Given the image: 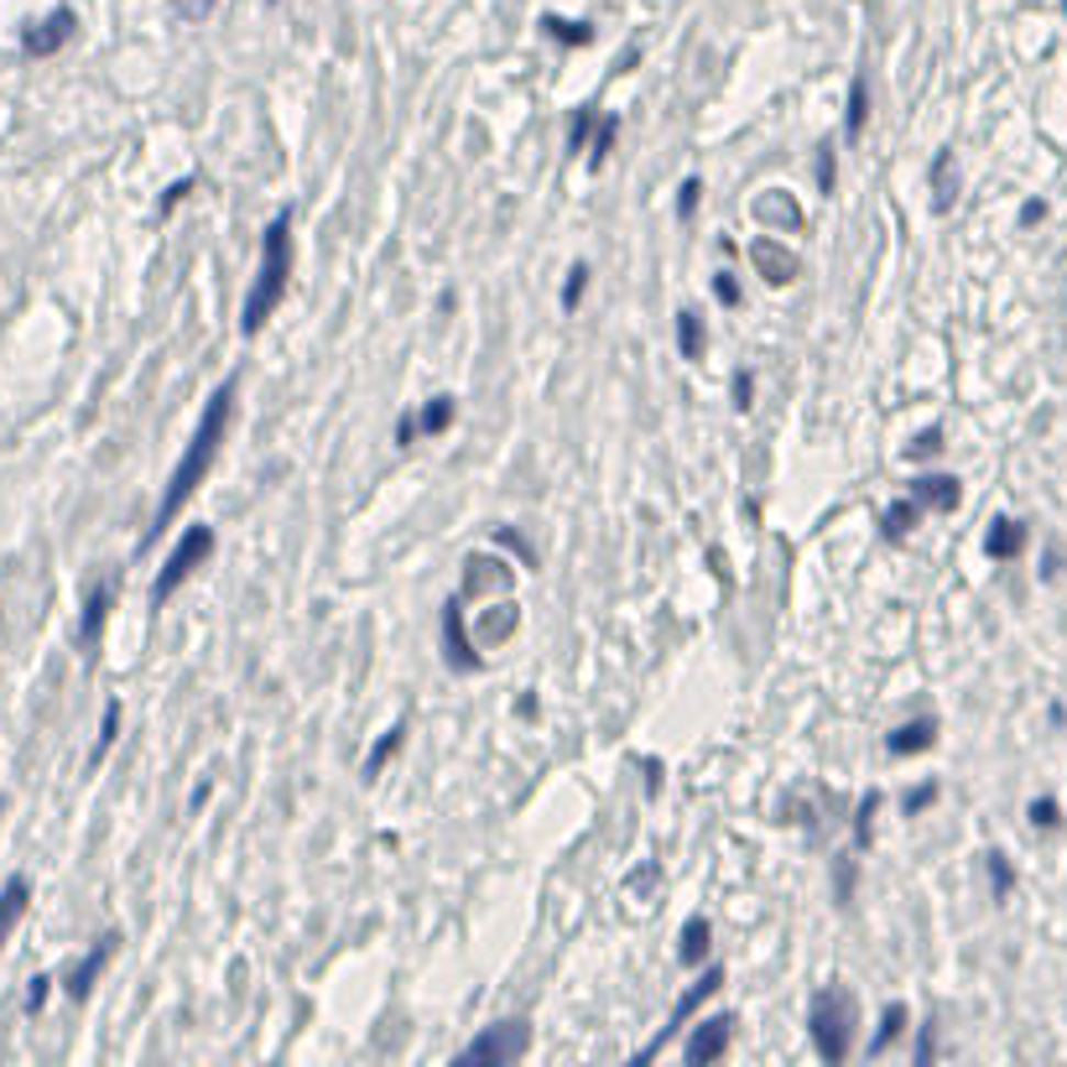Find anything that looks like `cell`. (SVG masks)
Segmentation results:
<instances>
[{
	"mask_svg": "<svg viewBox=\"0 0 1067 1067\" xmlns=\"http://www.w3.org/2000/svg\"><path fill=\"white\" fill-rule=\"evenodd\" d=\"M235 396H240V376H230L219 386L209 401H203V416H198V433L188 437V448H182L178 469L167 479V490H162V505L152 515V532H146V547L162 536V526H173L182 515V505L193 500V490L203 485V475L214 469L219 448H224V437H230V422H235Z\"/></svg>",
	"mask_w": 1067,
	"mask_h": 1067,
	"instance_id": "cell-1",
	"label": "cell"
},
{
	"mask_svg": "<svg viewBox=\"0 0 1067 1067\" xmlns=\"http://www.w3.org/2000/svg\"><path fill=\"white\" fill-rule=\"evenodd\" d=\"M287 277H292V214H277L260 235V271L245 292V308H240V334L251 338L266 329V318L281 308L287 297Z\"/></svg>",
	"mask_w": 1067,
	"mask_h": 1067,
	"instance_id": "cell-2",
	"label": "cell"
},
{
	"mask_svg": "<svg viewBox=\"0 0 1067 1067\" xmlns=\"http://www.w3.org/2000/svg\"><path fill=\"white\" fill-rule=\"evenodd\" d=\"M808 1026H812V1047L829 1067H838L844 1057L854 1052V1026H859V1005L844 985H829L812 994V1010H808Z\"/></svg>",
	"mask_w": 1067,
	"mask_h": 1067,
	"instance_id": "cell-3",
	"label": "cell"
},
{
	"mask_svg": "<svg viewBox=\"0 0 1067 1067\" xmlns=\"http://www.w3.org/2000/svg\"><path fill=\"white\" fill-rule=\"evenodd\" d=\"M214 542H219L214 526H188V532H182V542L167 553L157 583H152V610H162V604H167V599H173V593H178L182 583H188V578H193L209 557H214Z\"/></svg>",
	"mask_w": 1067,
	"mask_h": 1067,
	"instance_id": "cell-4",
	"label": "cell"
},
{
	"mask_svg": "<svg viewBox=\"0 0 1067 1067\" xmlns=\"http://www.w3.org/2000/svg\"><path fill=\"white\" fill-rule=\"evenodd\" d=\"M532 1052V1026L526 1021H505V1026L479 1031L469 1047L458 1052V1063H485V1067H511Z\"/></svg>",
	"mask_w": 1067,
	"mask_h": 1067,
	"instance_id": "cell-5",
	"label": "cell"
},
{
	"mask_svg": "<svg viewBox=\"0 0 1067 1067\" xmlns=\"http://www.w3.org/2000/svg\"><path fill=\"white\" fill-rule=\"evenodd\" d=\"M74 32H79V16L68 5H58V11H47L42 21L21 26V53L26 58H53V53H63L74 42Z\"/></svg>",
	"mask_w": 1067,
	"mask_h": 1067,
	"instance_id": "cell-6",
	"label": "cell"
},
{
	"mask_svg": "<svg viewBox=\"0 0 1067 1067\" xmlns=\"http://www.w3.org/2000/svg\"><path fill=\"white\" fill-rule=\"evenodd\" d=\"M443 656H448L454 673H479L485 667V656H479V646L469 641V625H464V593H454L443 604Z\"/></svg>",
	"mask_w": 1067,
	"mask_h": 1067,
	"instance_id": "cell-7",
	"label": "cell"
},
{
	"mask_svg": "<svg viewBox=\"0 0 1067 1067\" xmlns=\"http://www.w3.org/2000/svg\"><path fill=\"white\" fill-rule=\"evenodd\" d=\"M719 989H724V969L713 964V969H703V979H698V985H692L688 994H682V1000H677V1005H673V1021L662 1026V1036H656V1042H652V1047H646V1052H641V1057H656V1052L667 1047V1042H673L677 1031L688 1026V1021H692V1015H698V1010L709 1005V1000H713V994H719Z\"/></svg>",
	"mask_w": 1067,
	"mask_h": 1067,
	"instance_id": "cell-8",
	"label": "cell"
},
{
	"mask_svg": "<svg viewBox=\"0 0 1067 1067\" xmlns=\"http://www.w3.org/2000/svg\"><path fill=\"white\" fill-rule=\"evenodd\" d=\"M115 948H120V932H104V937H99L95 948H89V953H84V958H79V964L68 969V979H63V994H68L74 1005H84V1000L95 994L99 974L110 969V958H115Z\"/></svg>",
	"mask_w": 1067,
	"mask_h": 1067,
	"instance_id": "cell-9",
	"label": "cell"
},
{
	"mask_svg": "<svg viewBox=\"0 0 1067 1067\" xmlns=\"http://www.w3.org/2000/svg\"><path fill=\"white\" fill-rule=\"evenodd\" d=\"M454 416H458L454 396H433V401L422 407V416H401V422H396V443H401V448H412L416 437L448 433V427H454Z\"/></svg>",
	"mask_w": 1067,
	"mask_h": 1067,
	"instance_id": "cell-10",
	"label": "cell"
},
{
	"mask_svg": "<svg viewBox=\"0 0 1067 1067\" xmlns=\"http://www.w3.org/2000/svg\"><path fill=\"white\" fill-rule=\"evenodd\" d=\"M734 1042V1015H709V1021H698L688 1036V1063L692 1067H713Z\"/></svg>",
	"mask_w": 1067,
	"mask_h": 1067,
	"instance_id": "cell-11",
	"label": "cell"
},
{
	"mask_svg": "<svg viewBox=\"0 0 1067 1067\" xmlns=\"http://www.w3.org/2000/svg\"><path fill=\"white\" fill-rule=\"evenodd\" d=\"M751 266L766 281H771V287H787V281L802 271V266H797V256H791L787 245H781V240H771V235H766V240H751Z\"/></svg>",
	"mask_w": 1067,
	"mask_h": 1067,
	"instance_id": "cell-12",
	"label": "cell"
},
{
	"mask_svg": "<svg viewBox=\"0 0 1067 1067\" xmlns=\"http://www.w3.org/2000/svg\"><path fill=\"white\" fill-rule=\"evenodd\" d=\"M110 604H115V583L104 578V583H95L89 599H84V620H79V646H84V652H95V646H99L104 620H110Z\"/></svg>",
	"mask_w": 1067,
	"mask_h": 1067,
	"instance_id": "cell-13",
	"label": "cell"
},
{
	"mask_svg": "<svg viewBox=\"0 0 1067 1067\" xmlns=\"http://www.w3.org/2000/svg\"><path fill=\"white\" fill-rule=\"evenodd\" d=\"M32 907V880L26 875H11L5 886H0V948H5V937L16 932V922L26 916Z\"/></svg>",
	"mask_w": 1067,
	"mask_h": 1067,
	"instance_id": "cell-14",
	"label": "cell"
},
{
	"mask_svg": "<svg viewBox=\"0 0 1067 1067\" xmlns=\"http://www.w3.org/2000/svg\"><path fill=\"white\" fill-rule=\"evenodd\" d=\"M932 745H937V719H911V724L886 734L890 755H922V751H932Z\"/></svg>",
	"mask_w": 1067,
	"mask_h": 1067,
	"instance_id": "cell-15",
	"label": "cell"
},
{
	"mask_svg": "<svg viewBox=\"0 0 1067 1067\" xmlns=\"http://www.w3.org/2000/svg\"><path fill=\"white\" fill-rule=\"evenodd\" d=\"M911 500H922L932 511H953L964 500V490H958L953 475H922V479H911Z\"/></svg>",
	"mask_w": 1067,
	"mask_h": 1067,
	"instance_id": "cell-16",
	"label": "cell"
},
{
	"mask_svg": "<svg viewBox=\"0 0 1067 1067\" xmlns=\"http://www.w3.org/2000/svg\"><path fill=\"white\" fill-rule=\"evenodd\" d=\"M1021 547H1026V526L1010 521V515H1000L985 536V553L994 557V563H1010V557H1021Z\"/></svg>",
	"mask_w": 1067,
	"mask_h": 1067,
	"instance_id": "cell-17",
	"label": "cell"
},
{
	"mask_svg": "<svg viewBox=\"0 0 1067 1067\" xmlns=\"http://www.w3.org/2000/svg\"><path fill=\"white\" fill-rule=\"evenodd\" d=\"M709 922L703 916H688L682 922V937H677V958H682V969H703V958H709Z\"/></svg>",
	"mask_w": 1067,
	"mask_h": 1067,
	"instance_id": "cell-18",
	"label": "cell"
},
{
	"mask_svg": "<svg viewBox=\"0 0 1067 1067\" xmlns=\"http://www.w3.org/2000/svg\"><path fill=\"white\" fill-rule=\"evenodd\" d=\"M755 219L760 224H776V230H802V209L787 193H760L755 198Z\"/></svg>",
	"mask_w": 1067,
	"mask_h": 1067,
	"instance_id": "cell-19",
	"label": "cell"
},
{
	"mask_svg": "<svg viewBox=\"0 0 1067 1067\" xmlns=\"http://www.w3.org/2000/svg\"><path fill=\"white\" fill-rule=\"evenodd\" d=\"M953 198H958V173H953V152H937V162H932V209H937V214H948Z\"/></svg>",
	"mask_w": 1067,
	"mask_h": 1067,
	"instance_id": "cell-20",
	"label": "cell"
},
{
	"mask_svg": "<svg viewBox=\"0 0 1067 1067\" xmlns=\"http://www.w3.org/2000/svg\"><path fill=\"white\" fill-rule=\"evenodd\" d=\"M865 120H870V79H865V74H854V84H849V115H844V136L859 141V136H865Z\"/></svg>",
	"mask_w": 1067,
	"mask_h": 1067,
	"instance_id": "cell-21",
	"label": "cell"
},
{
	"mask_svg": "<svg viewBox=\"0 0 1067 1067\" xmlns=\"http://www.w3.org/2000/svg\"><path fill=\"white\" fill-rule=\"evenodd\" d=\"M401 740H407V719H401V724H391V730L380 734V745H376V751L365 755V781H376V776L386 771V766H391V755L401 751Z\"/></svg>",
	"mask_w": 1067,
	"mask_h": 1067,
	"instance_id": "cell-22",
	"label": "cell"
},
{
	"mask_svg": "<svg viewBox=\"0 0 1067 1067\" xmlns=\"http://www.w3.org/2000/svg\"><path fill=\"white\" fill-rule=\"evenodd\" d=\"M703 344H709V334H703V318L698 313H677V349H682V359H703Z\"/></svg>",
	"mask_w": 1067,
	"mask_h": 1067,
	"instance_id": "cell-23",
	"label": "cell"
},
{
	"mask_svg": "<svg viewBox=\"0 0 1067 1067\" xmlns=\"http://www.w3.org/2000/svg\"><path fill=\"white\" fill-rule=\"evenodd\" d=\"M542 32L553 42H563V47H589L593 42V26L589 21H563V16H542Z\"/></svg>",
	"mask_w": 1067,
	"mask_h": 1067,
	"instance_id": "cell-24",
	"label": "cell"
},
{
	"mask_svg": "<svg viewBox=\"0 0 1067 1067\" xmlns=\"http://www.w3.org/2000/svg\"><path fill=\"white\" fill-rule=\"evenodd\" d=\"M916 521H922V500H911V494H907V500H896V505L886 511V536H890V542H901Z\"/></svg>",
	"mask_w": 1067,
	"mask_h": 1067,
	"instance_id": "cell-25",
	"label": "cell"
},
{
	"mask_svg": "<svg viewBox=\"0 0 1067 1067\" xmlns=\"http://www.w3.org/2000/svg\"><path fill=\"white\" fill-rule=\"evenodd\" d=\"M901 1031H907V1005H901V1000H890V1005H886V1015H880V1031H875V1042H870V1052H875V1057H880V1052H886L890 1042L901 1036Z\"/></svg>",
	"mask_w": 1067,
	"mask_h": 1067,
	"instance_id": "cell-26",
	"label": "cell"
},
{
	"mask_svg": "<svg viewBox=\"0 0 1067 1067\" xmlns=\"http://www.w3.org/2000/svg\"><path fill=\"white\" fill-rule=\"evenodd\" d=\"M515 625H521V614H515V604H500V614H485V625H479V641H505V635H515Z\"/></svg>",
	"mask_w": 1067,
	"mask_h": 1067,
	"instance_id": "cell-27",
	"label": "cell"
},
{
	"mask_svg": "<svg viewBox=\"0 0 1067 1067\" xmlns=\"http://www.w3.org/2000/svg\"><path fill=\"white\" fill-rule=\"evenodd\" d=\"M875 812H880V791H870L859 812H854V849H870V833H875Z\"/></svg>",
	"mask_w": 1067,
	"mask_h": 1067,
	"instance_id": "cell-28",
	"label": "cell"
},
{
	"mask_svg": "<svg viewBox=\"0 0 1067 1067\" xmlns=\"http://www.w3.org/2000/svg\"><path fill=\"white\" fill-rule=\"evenodd\" d=\"M115 734H120V703H104V724H99V740H95V751H89V766H99L110 755Z\"/></svg>",
	"mask_w": 1067,
	"mask_h": 1067,
	"instance_id": "cell-29",
	"label": "cell"
},
{
	"mask_svg": "<svg viewBox=\"0 0 1067 1067\" xmlns=\"http://www.w3.org/2000/svg\"><path fill=\"white\" fill-rule=\"evenodd\" d=\"M583 292H589V266L578 260L574 271H568V281H563V313H574L578 302H583Z\"/></svg>",
	"mask_w": 1067,
	"mask_h": 1067,
	"instance_id": "cell-30",
	"label": "cell"
},
{
	"mask_svg": "<svg viewBox=\"0 0 1067 1067\" xmlns=\"http://www.w3.org/2000/svg\"><path fill=\"white\" fill-rule=\"evenodd\" d=\"M989 886H994V901H1005L1015 890V870H1010L1005 854H989Z\"/></svg>",
	"mask_w": 1067,
	"mask_h": 1067,
	"instance_id": "cell-31",
	"label": "cell"
},
{
	"mask_svg": "<svg viewBox=\"0 0 1067 1067\" xmlns=\"http://www.w3.org/2000/svg\"><path fill=\"white\" fill-rule=\"evenodd\" d=\"M614 131H620V120H604V125L593 131V146H589V162H593V167H604V157L614 152Z\"/></svg>",
	"mask_w": 1067,
	"mask_h": 1067,
	"instance_id": "cell-32",
	"label": "cell"
},
{
	"mask_svg": "<svg viewBox=\"0 0 1067 1067\" xmlns=\"http://www.w3.org/2000/svg\"><path fill=\"white\" fill-rule=\"evenodd\" d=\"M833 880H838V907L854 901V854H838L833 859Z\"/></svg>",
	"mask_w": 1067,
	"mask_h": 1067,
	"instance_id": "cell-33",
	"label": "cell"
},
{
	"mask_svg": "<svg viewBox=\"0 0 1067 1067\" xmlns=\"http://www.w3.org/2000/svg\"><path fill=\"white\" fill-rule=\"evenodd\" d=\"M698 198H703V182H698V178H688L682 188H677V219H682V224H692V214H698Z\"/></svg>",
	"mask_w": 1067,
	"mask_h": 1067,
	"instance_id": "cell-34",
	"label": "cell"
},
{
	"mask_svg": "<svg viewBox=\"0 0 1067 1067\" xmlns=\"http://www.w3.org/2000/svg\"><path fill=\"white\" fill-rule=\"evenodd\" d=\"M589 131H593V110H578L568 125V152H589Z\"/></svg>",
	"mask_w": 1067,
	"mask_h": 1067,
	"instance_id": "cell-35",
	"label": "cell"
},
{
	"mask_svg": "<svg viewBox=\"0 0 1067 1067\" xmlns=\"http://www.w3.org/2000/svg\"><path fill=\"white\" fill-rule=\"evenodd\" d=\"M1026 818L1036 823V829H1057V823H1063V812H1057V802H1052V797H1036V802L1026 808Z\"/></svg>",
	"mask_w": 1067,
	"mask_h": 1067,
	"instance_id": "cell-36",
	"label": "cell"
},
{
	"mask_svg": "<svg viewBox=\"0 0 1067 1067\" xmlns=\"http://www.w3.org/2000/svg\"><path fill=\"white\" fill-rule=\"evenodd\" d=\"M47 994H53V979H47V974H37V979L26 985V1015H37V1010L47 1005Z\"/></svg>",
	"mask_w": 1067,
	"mask_h": 1067,
	"instance_id": "cell-37",
	"label": "cell"
},
{
	"mask_svg": "<svg viewBox=\"0 0 1067 1067\" xmlns=\"http://www.w3.org/2000/svg\"><path fill=\"white\" fill-rule=\"evenodd\" d=\"M937 448H943V433H937V427H927V433H922V437H916V443H911V458L922 464V458H932V454H937Z\"/></svg>",
	"mask_w": 1067,
	"mask_h": 1067,
	"instance_id": "cell-38",
	"label": "cell"
},
{
	"mask_svg": "<svg viewBox=\"0 0 1067 1067\" xmlns=\"http://www.w3.org/2000/svg\"><path fill=\"white\" fill-rule=\"evenodd\" d=\"M833 182H838V162H833V152L823 146V157H818V188H823V193H833Z\"/></svg>",
	"mask_w": 1067,
	"mask_h": 1067,
	"instance_id": "cell-39",
	"label": "cell"
},
{
	"mask_svg": "<svg viewBox=\"0 0 1067 1067\" xmlns=\"http://www.w3.org/2000/svg\"><path fill=\"white\" fill-rule=\"evenodd\" d=\"M932 802H937V787H932V781H927V787H916V791H907V818H911V812H927Z\"/></svg>",
	"mask_w": 1067,
	"mask_h": 1067,
	"instance_id": "cell-40",
	"label": "cell"
},
{
	"mask_svg": "<svg viewBox=\"0 0 1067 1067\" xmlns=\"http://www.w3.org/2000/svg\"><path fill=\"white\" fill-rule=\"evenodd\" d=\"M713 297H719V302H724V308H740V281H734L730 271H724V277L713 281Z\"/></svg>",
	"mask_w": 1067,
	"mask_h": 1067,
	"instance_id": "cell-41",
	"label": "cell"
},
{
	"mask_svg": "<svg viewBox=\"0 0 1067 1067\" xmlns=\"http://www.w3.org/2000/svg\"><path fill=\"white\" fill-rule=\"evenodd\" d=\"M751 396H755V380L745 376V370H740V376H734V407L745 412V407H751Z\"/></svg>",
	"mask_w": 1067,
	"mask_h": 1067,
	"instance_id": "cell-42",
	"label": "cell"
},
{
	"mask_svg": "<svg viewBox=\"0 0 1067 1067\" xmlns=\"http://www.w3.org/2000/svg\"><path fill=\"white\" fill-rule=\"evenodd\" d=\"M214 5H219V0H178V11H182L188 21H203L209 11H214Z\"/></svg>",
	"mask_w": 1067,
	"mask_h": 1067,
	"instance_id": "cell-43",
	"label": "cell"
},
{
	"mask_svg": "<svg viewBox=\"0 0 1067 1067\" xmlns=\"http://www.w3.org/2000/svg\"><path fill=\"white\" fill-rule=\"evenodd\" d=\"M1042 219H1047V203H1042V198H1031L1026 209H1021V224H1042Z\"/></svg>",
	"mask_w": 1067,
	"mask_h": 1067,
	"instance_id": "cell-44",
	"label": "cell"
},
{
	"mask_svg": "<svg viewBox=\"0 0 1067 1067\" xmlns=\"http://www.w3.org/2000/svg\"><path fill=\"white\" fill-rule=\"evenodd\" d=\"M932 1052L937 1047H932V1021H927V1026H922V1042H916V1063H932Z\"/></svg>",
	"mask_w": 1067,
	"mask_h": 1067,
	"instance_id": "cell-45",
	"label": "cell"
},
{
	"mask_svg": "<svg viewBox=\"0 0 1067 1067\" xmlns=\"http://www.w3.org/2000/svg\"><path fill=\"white\" fill-rule=\"evenodd\" d=\"M0 812H5V797H0Z\"/></svg>",
	"mask_w": 1067,
	"mask_h": 1067,
	"instance_id": "cell-46",
	"label": "cell"
},
{
	"mask_svg": "<svg viewBox=\"0 0 1067 1067\" xmlns=\"http://www.w3.org/2000/svg\"><path fill=\"white\" fill-rule=\"evenodd\" d=\"M1063 11H1067V0H1063Z\"/></svg>",
	"mask_w": 1067,
	"mask_h": 1067,
	"instance_id": "cell-47",
	"label": "cell"
}]
</instances>
